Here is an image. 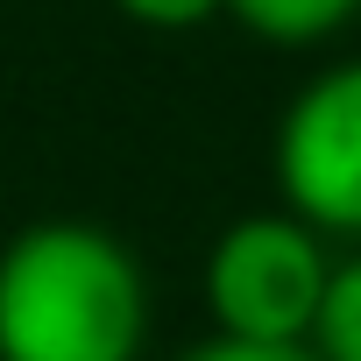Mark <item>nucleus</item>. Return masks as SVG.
Returning <instances> with one entry per match:
<instances>
[{
	"label": "nucleus",
	"mask_w": 361,
	"mask_h": 361,
	"mask_svg": "<svg viewBox=\"0 0 361 361\" xmlns=\"http://www.w3.org/2000/svg\"><path fill=\"white\" fill-rule=\"evenodd\" d=\"M149 276L92 220H36L0 248V361H142Z\"/></svg>",
	"instance_id": "obj_1"
},
{
	"label": "nucleus",
	"mask_w": 361,
	"mask_h": 361,
	"mask_svg": "<svg viewBox=\"0 0 361 361\" xmlns=\"http://www.w3.org/2000/svg\"><path fill=\"white\" fill-rule=\"evenodd\" d=\"M305 347L319 361H361V248H347L333 262V283H326V305H319Z\"/></svg>",
	"instance_id": "obj_5"
},
{
	"label": "nucleus",
	"mask_w": 361,
	"mask_h": 361,
	"mask_svg": "<svg viewBox=\"0 0 361 361\" xmlns=\"http://www.w3.org/2000/svg\"><path fill=\"white\" fill-rule=\"evenodd\" d=\"M106 8L121 22L149 29V36H192V29H206V22L227 15V0H106Z\"/></svg>",
	"instance_id": "obj_6"
},
{
	"label": "nucleus",
	"mask_w": 361,
	"mask_h": 361,
	"mask_svg": "<svg viewBox=\"0 0 361 361\" xmlns=\"http://www.w3.org/2000/svg\"><path fill=\"white\" fill-rule=\"evenodd\" d=\"M276 199L326 241L361 248V57L312 71L276 114Z\"/></svg>",
	"instance_id": "obj_3"
},
{
	"label": "nucleus",
	"mask_w": 361,
	"mask_h": 361,
	"mask_svg": "<svg viewBox=\"0 0 361 361\" xmlns=\"http://www.w3.org/2000/svg\"><path fill=\"white\" fill-rule=\"evenodd\" d=\"M333 262H340L333 241L319 227H305L298 213H283V206L227 220L213 234L206 262H199V298H206L213 333L305 347L312 340V319L326 305Z\"/></svg>",
	"instance_id": "obj_2"
},
{
	"label": "nucleus",
	"mask_w": 361,
	"mask_h": 361,
	"mask_svg": "<svg viewBox=\"0 0 361 361\" xmlns=\"http://www.w3.org/2000/svg\"><path fill=\"white\" fill-rule=\"evenodd\" d=\"M227 15L269 50H319L361 22V0H227Z\"/></svg>",
	"instance_id": "obj_4"
},
{
	"label": "nucleus",
	"mask_w": 361,
	"mask_h": 361,
	"mask_svg": "<svg viewBox=\"0 0 361 361\" xmlns=\"http://www.w3.org/2000/svg\"><path fill=\"white\" fill-rule=\"evenodd\" d=\"M177 361H319L312 347H276V340H227V333H206L199 347H185Z\"/></svg>",
	"instance_id": "obj_7"
}]
</instances>
